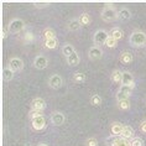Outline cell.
<instances>
[{
	"label": "cell",
	"instance_id": "6da1fadb",
	"mask_svg": "<svg viewBox=\"0 0 146 146\" xmlns=\"http://www.w3.org/2000/svg\"><path fill=\"white\" fill-rule=\"evenodd\" d=\"M100 17L104 23H113L118 20V10L113 4H107L100 13Z\"/></svg>",
	"mask_w": 146,
	"mask_h": 146
},
{
	"label": "cell",
	"instance_id": "7a4b0ae2",
	"mask_svg": "<svg viewBox=\"0 0 146 146\" xmlns=\"http://www.w3.org/2000/svg\"><path fill=\"white\" fill-rule=\"evenodd\" d=\"M129 43L133 47H144L146 46V34L140 30H135L129 36Z\"/></svg>",
	"mask_w": 146,
	"mask_h": 146
},
{
	"label": "cell",
	"instance_id": "3957f363",
	"mask_svg": "<svg viewBox=\"0 0 146 146\" xmlns=\"http://www.w3.org/2000/svg\"><path fill=\"white\" fill-rule=\"evenodd\" d=\"M25 29V23L21 19H13L8 25V31L13 35H16Z\"/></svg>",
	"mask_w": 146,
	"mask_h": 146
},
{
	"label": "cell",
	"instance_id": "277c9868",
	"mask_svg": "<svg viewBox=\"0 0 146 146\" xmlns=\"http://www.w3.org/2000/svg\"><path fill=\"white\" fill-rule=\"evenodd\" d=\"M109 37V34L107 31H104V30H97L96 32H94V35H93V42H94V46H97V47H100V46H103L105 45V42H107V40Z\"/></svg>",
	"mask_w": 146,
	"mask_h": 146
},
{
	"label": "cell",
	"instance_id": "5b68a950",
	"mask_svg": "<svg viewBox=\"0 0 146 146\" xmlns=\"http://www.w3.org/2000/svg\"><path fill=\"white\" fill-rule=\"evenodd\" d=\"M134 87L135 86H121L116 92V100L129 99V97L131 96V93L134 90Z\"/></svg>",
	"mask_w": 146,
	"mask_h": 146
},
{
	"label": "cell",
	"instance_id": "8992f818",
	"mask_svg": "<svg viewBox=\"0 0 146 146\" xmlns=\"http://www.w3.org/2000/svg\"><path fill=\"white\" fill-rule=\"evenodd\" d=\"M8 67L15 73H19L24 69V61L19 57H11L8 62Z\"/></svg>",
	"mask_w": 146,
	"mask_h": 146
},
{
	"label": "cell",
	"instance_id": "52a82bcc",
	"mask_svg": "<svg viewBox=\"0 0 146 146\" xmlns=\"http://www.w3.org/2000/svg\"><path fill=\"white\" fill-rule=\"evenodd\" d=\"M47 66H48V58L46 56H43V54H37L34 58V67L36 69L42 71V69L47 68Z\"/></svg>",
	"mask_w": 146,
	"mask_h": 146
},
{
	"label": "cell",
	"instance_id": "ba28073f",
	"mask_svg": "<svg viewBox=\"0 0 146 146\" xmlns=\"http://www.w3.org/2000/svg\"><path fill=\"white\" fill-rule=\"evenodd\" d=\"M31 126L35 131H41L46 127V118L45 115H40L31 120Z\"/></svg>",
	"mask_w": 146,
	"mask_h": 146
},
{
	"label": "cell",
	"instance_id": "9c48e42d",
	"mask_svg": "<svg viewBox=\"0 0 146 146\" xmlns=\"http://www.w3.org/2000/svg\"><path fill=\"white\" fill-rule=\"evenodd\" d=\"M48 86L52 89H60L63 86V78L60 74H52L48 78Z\"/></svg>",
	"mask_w": 146,
	"mask_h": 146
},
{
	"label": "cell",
	"instance_id": "30bf717a",
	"mask_svg": "<svg viewBox=\"0 0 146 146\" xmlns=\"http://www.w3.org/2000/svg\"><path fill=\"white\" fill-rule=\"evenodd\" d=\"M50 120H51V123H52V125H56V126H60L62 125V124L64 123V120H66V116L63 113H61V111H52L51 113V115H50Z\"/></svg>",
	"mask_w": 146,
	"mask_h": 146
},
{
	"label": "cell",
	"instance_id": "8fae6325",
	"mask_svg": "<svg viewBox=\"0 0 146 146\" xmlns=\"http://www.w3.org/2000/svg\"><path fill=\"white\" fill-rule=\"evenodd\" d=\"M103 57V51L100 47L93 46L88 50V58L90 61H96V60H100Z\"/></svg>",
	"mask_w": 146,
	"mask_h": 146
},
{
	"label": "cell",
	"instance_id": "7c38bea8",
	"mask_svg": "<svg viewBox=\"0 0 146 146\" xmlns=\"http://www.w3.org/2000/svg\"><path fill=\"white\" fill-rule=\"evenodd\" d=\"M45 108H46V100L43 99V98H35V99H32L31 109L42 111V110H45Z\"/></svg>",
	"mask_w": 146,
	"mask_h": 146
},
{
	"label": "cell",
	"instance_id": "4fadbf2b",
	"mask_svg": "<svg viewBox=\"0 0 146 146\" xmlns=\"http://www.w3.org/2000/svg\"><path fill=\"white\" fill-rule=\"evenodd\" d=\"M121 86H135V78L131 72H123L121 77Z\"/></svg>",
	"mask_w": 146,
	"mask_h": 146
},
{
	"label": "cell",
	"instance_id": "5bb4252c",
	"mask_svg": "<svg viewBox=\"0 0 146 146\" xmlns=\"http://www.w3.org/2000/svg\"><path fill=\"white\" fill-rule=\"evenodd\" d=\"M81 27H82V25H81V23H79L78 17H77V19H71V20H68V23L66 24V29H67L68 31H71V32L78 31Z\"/></svg>",
	"mask_w": 146,
	"mask_h": 146
},
{
	"label": "cell",
	"instance_id": "9a60e30c",
	"mask_svg": "<svg viewBox=\"0 0 146 146\" xmlns=\"http://www.w3.org/2000/svg\"><path fill=\"white\" fill-rule=\"evenodd\" d=\"M119 60L123 64H131L133 61H134V56H133L131 52H129V51H124V52L120 53Z\"/></svg>",
	"mask_w": 146,
	"mask_h": 146
},
{
	"label": "cell",
	"instance_id": "2e32d148",
	"mask_svg": "<svg viewBox=\"0 0 146 146\" xmlns=\"http://www.w3.org/2000/svg\"><path fill=\"white\" fill-rule=\"evenodd\" d=\"M123 127H124V125L121 123H119V121L111 123V125H110V133H111V135H114V136H119V135H121Z\"/></svg>",
	"mask_w": 146,
	"mask_h": 146
},
{
	"label": "cell",
	"instance_id": "e0dca14e",
	"mask_svg": "<svg viewBox=\"0 0 146 146\" xmlns=\"http://www.w3.org/2000/svg\"><path fill=\"white\" fill-rule=\"evenodd\" d=\"M130 19H131V11L127 8H121L120 10H118V20L126 21Z\"/></svg>",
	"mask_w": 146,
	"mask_h": 146
},
{
	"label": "cell",
	"instance_id": "ac0fdd59",
	"mask_svg": "<svg viewBox=\"0 0 146 146\" xmlns=\"http://www.w3.org/2000/svg\"><path fill=\"white\" fill-rule=\"evenodd\" d=\"M79 62H81V57H79V54L77 52L72 53L69 57H67V64L71 66V67H74V66L79 64Z\"/></svg>",
	"mask_w": 146,
	"mask_h": 146
},
{
	"label": "cell",
	"instance_id": "d6986e66",
	"mask_svg": "<svg viewBox=\"0 0 146 146\" xmlns=\"http://www.w3.org/2000/svg\"><path fill=\"white\" fill-rule=\"evenodd\" d=\"M121 137H124V139H133V136H134V129L131 126H129V125H124V127H123V131H121V135H120Z\"/></svg>",
	"mask_w": 146,
	"mask_h": 146
},
{
	"label": "cell",
	"instance_id": "ffe728a7",
	"mask_svg": "<svg viewBox=\"0 0 146 146\" xmlns=\"http://www.w3.org/2000/svg\"><path fill=\"white\" fill-rule=\"evenodd\" d=\"M62 54H63L64 57H69L72 53H74V47H73V45H71V43H64L63 46H62V50H61Z\"/></svg>",
	"mask_w": 146,
	"mask_h": 146
},
{
	"label": "cell",
	"instance_id": "44dd1931",
	"mask_svg": "<svg viewBox=\"0 0 146 146\" xmlns=\"http://www.w3.org/2000/svg\"><path fill=\"white\" fill-rule=\"evenodd\" d=\"M1 73H3V79H4L5 82H10L14 78V74H15V72H14L13 69H10L9 67H4V68H3Z\"/></svg>",
	"mask_w": 146,
	"mask_h": 146
},
{
	"label": "cell",
	"instance_id": "7402d4cb",
	"mask_svg": "<svg viewBox=\"0 0 146 146\" xmlns=\"http://www.w3.org/2000/svg\"><path fill=\"white\" fill-rule=\"evenodd\" d=\"M78 20H79V23H81L82 26H87V25H89L90 23H92V17H90V15L88 13L81 14L79 17H78Z\"/></svg>",
	"mask_w": 146,
	"mask_h": 146
},
{
	"label": "cell",
	"instance_id": "603a6c76",
	"mask_svg": "<svg viewBox=\"0 0 146 146\" xmlns=\"http://www.w3.org/2000/svg\"><path fill=\"white\" fill-rule=\"evenodd\" d=\"M42 36L45 40H50V38H56V31L51 27H46L42 31Z\"/></svg>",
	"mask_w": 146,
	"mask_h": 146
},
{
	"label": "cell",
	"instance_id": "cb8c5ba5",
	"mask_svg": "<svg viewBox=\"0 0 146 146\" xmlns=\"http://www.w3.org/2000/svg\"><path fill=\"white\" fill-rule=\"evenodd\" d=\"M21 40H23V42L25 43V45H29V43L34 42V41H35V35H34V32L26 31V32H25V34L23 35Z\"/></svg>",
	"mask_w": 146,
	"mask_h": 146
},
{
	"label": "cell",
	"instance_id": "d4e9b609",
	"mask_svg": "<svg viewBox=\"0 0 146 146\" xmlns=\"http://www.w3.org/2000/svg\"><path fill=\"white\" fill-rule=\"evenodd\" d=\"M109 36L110 37H113V38H115V40H119L120 38H123V36H124V34H123V31L120 30V29H118V27H113L110 31H109Z\"/></svg>",
	"mask_w": 146,
	"mask_h": 146
},
{
	"label": "cell",
	"instance_id": "484cf974",
	"mask_svg": "<svg viewBox=\"0 0 146 146\" xmlns=\"http://www.w3.org/2000/svg\"><path fill=\"white\" fill-rule=\"evenodd\" d=\"M43 45H45L46 48L48 50H54L57 48L58 46V38H50V40H45V42H43Z\"/></svg>",
	"mask_w": 146,
	"mask_h": 146
},
{
	"label": "cell",
	"instance_id": "4316f807",
	"mask_svg": "<svg viewBox=\"0 0 146 146\" xmlns=\"http://www.w3.org/2000/svg\"><path fill=\"white\" fill-rule=\"evenodd\" d=\"M121 77H123V72L119 69H114L110 74V78L114 83H121Z\"/></svg>",
	"mask_w": 146,
	"mask_h": 146
},
{
	"label": "cell",
	"instance_id": "83f0119b",
	"mask_svg": "<svg viewBox=\"0 0 146 146\" xmlns=\"http://www.w3.org/2000/svg\"><path fill=\"white\" fill-rule=\"evenodd\" d=\"M102 103H103V99H102V97L99 94H93V96L90 97V104H92L93 107H100Z\"/></svg>",
	"mask_w": 146,
	"mask_h": 146
},
{
	"label": "cell",
	"instance_id": "f1b7e54d",
	"mask_svg": "<svg viewBox=\"0 0 146 146\" xmlns=\"http://www.w3.org/2000/svg\"><path fill=\"white\" fill-rule=\"evenodd\" d=\"M86 79H87V76L83 72H77L73 74V81L76 83H83L86 82Z\"/></svg>",
	"mask_w": 146,
	"mask_h": 146
},
{
	"label": "cell",
	"instance_id": "f546056e",
	"mask_svg": "<svg viewBox=\"0 0 146 146\" xmlns=\"http://www.w3.org/2000/svg\"><path fill=\"white\" fill-rule=\"evenodd\" d=\"M131 107L129 99H124V100H118V108L120 110H129Z\"/></svg>",
	"mask_w": 146,
	"mask_h": 146
},
{
	"label": "cell",
	"instance_id": "4dcf8cb0",
	"mask_svg": "<svg viewBox=\"0 0 146 146\" xmlns=\"http://www.w3.org/2000/svg\"><path fill=\"white\" fill-rule=\"evenodd\" d=\"M114 146H131V145H130V141L127 140V139L118 137L116 141L114 142Z\"/></svg>",
	"mask_w": 146,
	"mask_h": 146
},
{
	"label": "cell",
	"instance_id": "1f68e13d",
	"mask_svg": "<svg viewBox=\"0 0 146 146\" xmlns=\"http://www.w3.org/2000/svg\"><path fill=\"white\" fill-rule=\"evenodd\" d=\"M116 45H118V40H115V38H113V37L109 36L107 42H105V46H107L108 48H115Z\"/></svg>",
	"mask_w": 146,
	"mask_h": 146
},
{
	"label": "cell",
	"instance_id": "d6a6232c",
	"mask_svg": "<svg viewBox=\"0 0 146 146\" xmlns=\"http://www.w3.org/2000/svg\"><path fill=\"white\" fill-rule=\"evenodd\" d=\"M130 145L131 146H144V141L141 137H133L130 140Z\"/></svg>",
	"mask_w": 146,
	"mask_h": 146
},
{
	"label": "cell",
	"instance_id": "836d02e7",
	"mask_svg": "<svg viewBox=\"0 0 146 146\" xmlns=\"http://www.w3.org/2000/svg\"><path fill=\"white\" fill-rule=\"evenodd\" d=\"M40 115H43V114H42V111L34 110V109H31V110L29 111V118H30V120L35 119V118H37V116H40Z\"/></svg>",
	"mask_w": 146,
	"mask_h": 146
},
{
	"label": "cell",
	"instance_id": "e575fe53",
	"mask_svg": "<svg viewBox=\"0 0 146 146\" xmlns=\"http://www.w3.org/2000/svg\"><path fill=\"white\" fill-rule=\"evenodd\" d=\"M84 144H86V146H98V145H99V144H98V140H97V139H94V137L87 139Z\"/></svg>",
	"mask_w": 146,
	"mask_h": 146
},
{
	"label": "cell",
	"instance_id": "d590c367",
	"mask_svg": "<svg viewBox=\"0 0 146 146\" xmlns=\"http://www.w3.org/2000/svg\"><path fill=\"white\" fill-rule=\"evenodd\" d=\"M116 139H118V136H114V135H111V136H109L107 139L105 144H107V146H114V142L116 141Z\"/></svg>",
	"mask_w": 146,
	"mask_h": 146
},
{
	"label": "cell",
	"instance_id": "8d00e7d4",
	"mask_svg": "<svg viewBox=\"0 0 146 146\" xmlns=\"http://www.w3.org/2000/svg\"><path fill=\"white\" fill-rule=\"evenodd\" d=\"M50 4L48 3H34V6H36L37 9H43V8H47Z\"/></svg>",
	"mask_w": 146,
	"mask_h": 146
},
{
	"label": "cell",
	"instance_id": "74e56055",
	"mask_svg": "<svg viewBox=\"0 0 146 146\" xmlns=\"http://www.w3.org/2000/svg\"><path fill=\"white\" fill-rule=\"evenodd\" d=\"M140 131L142 134H146V120L141 121V124H140Z\"/></svg>",
	"mask_w": 146,
	"mask_h": 146
},
{
	"label": "cell",
	"instance_id": "f35d334b",
	"mask_svg": "<svg viewBox=\"0 0 146 146\" xmlns=\"http://www.w3.org/2000/svg\"><path fill=\"white\" fill-rule=\"evenodd\" d=\"M6 36H8V29H6V27H3V29H1V38L5 40Z\"/></svg>",
	"mask_w": 146,
	"mask_h": 146
},
{
	"label": "cell",
	"instance_id": "ab89813d",
	"mask_svg": "<svg viewBox=\"0 0 146 146\" xmlns=\"http://www.w3.org/2000/svg\"><path fill=\"white\" fill-rule=\"evenodd\" d=\"M37 146H50L48 144H45V142H41V144H38Z\"/></svg>",
	"mask_w": 146,
	"mask_h": 146
},
{
	"label": "cell",
	"instance_id": "60d3db41",
	"mask_svg": "<svg viewBox=\"0 0 146 146\" xmlns=\"http://www.w3.org/2000/svg\"><path fill=\"white\" fill-rule=\"evenodd\" d=\"M25 146H31V145H25Z\"/></svg>",
	"mask_w": 146,
	"mask_h": 146
}]
</instances>
